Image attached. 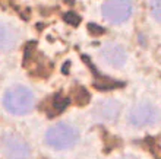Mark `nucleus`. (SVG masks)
Segmentation results:
<instances>
[{
  "label": "nucleus",
  "mask_w": 161,
  "mask_h": 159,
  "mask_svg": "<svg viewBox=\"0 0 161 159\" xmlns=\"http://www.w3.org/2000/svg\"><path fill=\"white\" fill-rule=\"evenodd\" d=\"M157 120V109L149 104H139L129 113V121L135 127H144L154 124Z\"/></svg>",
  "instance_id": "39448f33"
},
{
  "label": "nucleus",
  "mask_w": 161,
  "mask_h": 159,
  "mask_svg": "<svg viewBox=\"0 0 161 159\" xmlns=\"http://www.w3.org/2000/svg\"><path fill=\"white\" fill-rule=\"evenodd\" d=\"M18 41V34L12 26L6 24H0V48L2 50H9L15 47Z\"/></svg>",
  "instance_id": "6e6552de"
},
{
  "label": "nucleus",
  "mask_w": 161,
  "mask_h": 159,
  "mask_svg": "<svg viewBox=\"0 0 161 159\" xmlns=\"http://www.w3.org/2000/svg\"><path fill=\"white\" fill-rule=\"evenodd\" d=\"M2 147L8 159H28L30 158V146L25 140L12 133H6L2 137Z\"/></svg>",
  "instance_id": "20e7f679"
},
{
  "label": "nucleus",
  "mask_w": 161,
  "mask_h": 159,
  "mask_svg": "<svg viewBox=\"0 0 161 159\" xmlns=\"http://www.w3.org/2000/svg\"><path fill=\"white\" fill-rule=\"evenodd\" d=\"M78 139H79V131L66 123H59L50 127L46 133V143L57 151L72 147L78 142Z\"/></svg>",
  "instance_id": "f03ea898"
},
{
  "label": "nucleus",
  "mask_w": 161,
  "mask_h": 159,
  "mask_svg": "<svg viewBox=\"0 0 161 159\" xmlns=\"http://www.w3.org/2000/svg\"><path fill=\"white\" fill-rule=\"evenodd\" d=\"M35 95L26 86H12L3 95V107L8 113L13 115H24L34 108Z\"/></svg>",
  "instance_id": "f257e3e1"
},
{
  "label": "nucleus",
  "mask_w": 161,
  "mask_h": 159,
  "mask_svg": "<svg viewBox=\"0 0 161 159\" xmlns=\"http://www.w3.org/2000/svg\"><path fill=\"white\" fill-rule=\"evenodd\" d=\"M149 8H151V12H153L154 18L157 19V21H160V0H151V4H149Z\"/></svg>",
  "instance_id": "ddd939ff"
},
{
  "label": "nucleus",
  "mask_w": 161,
  "mask_h": 159,
  "mask_svg": "<svg viewBox=\"0 0 161 159\" xmlns=\"http://www.w3.org/2000/svg\"><path fill=\"white\" fill-rule=\"evenodd\" d=\"M95 113L104 120H114L120 113V105L116 101H104L98 104Z\"/></svg>",
  "instance_id": "0eeeda50"
},
{
  "label": "nucleus",
  "mask_w": 161,
  "mask_h": 159,
  "mask_svg": "<svg viewBox=\"0 0 161 159\" xmlns=\"http://www.w3.org/2000/svg\"><path fill=\"white\" fill-rule=\"evenodd\" d=\"M101 13L106 21L111 24H122L130 18L132 2L130 0H107L103 4Z\"/></svg>",
  "instance_id": "7ed1b4c3"
},
{
  "label": "nucleus",
  "mask_w": 161,
  "mask_h": 159,
  "mask_svg": "<svg viewBox=\"0 0 161 159\" xmlns=\"http://www.w3.org/2000/svg\"><path fill=\"white\" fill-rule=\"evenodd\" d=\"M88 31L92 34V35H101V34L106 32V29H104V28L95 25V24H89V25H88Z\"/></svg>",
  "instance_id": "4468645a"
},
{
  "label": "nucleus",
  "mask_w": 161,
  "mask_h": 159,
  "mask_svg": "<svg viewBox=\"0 0 161 159\" xmlns=\"http://www.w3.org/2000/svg\"><path fill=\"white\" fill-rule=\"evenodd\" d=\"M62 70H63V73H66V70H69V61H66V64L63 66V69H62Z\"/></svg>",
  "instance_id": "2eb2a0df"
},
{
  "label": "nucleus",
  "mask_w": 161,
  "mask_h": 159,
  "mask_svg": "<svg viewBox=\"0 0 161 159\" xmlns=\"http://www.w3.org/2000/svg\"><path fill=\"white\" fill-rule=\"evenodd\" d=\"M73 98H75V102L79 107H85L89 102V99H91V95H89V92L84 86L76 85V88L73 89Z\"/></svg>",
  "instance_id": "1a4fd4ad"
},
{
  "label": "nucleus",
  "mask_w": 161,
  "mask_h": 159,
  "mask_svg": "<svg viewBox=\"0 0 161 159\" xmlns=\"http://www.w3.org/2000/svg\"><path fill=\"white\" fill-rule=\"evenodd\" d=\"M123 86H125L123 82H113V80H108L107 77H104L103 82H95L94 83V88L98 89V91H110V89L123 88Z\"/></svg>",
  "instance_id": "9d476101"
},
{
  "label": "nucleus",
  "mask_w": 161,
  "mask_h": 159,
  "mask_svg": "<svg viewBox=\"0 0 161 159\" xmlns=\"http://www.w3.org/2000/svg\"><path fill=\"white\" fill-rule=\"evenodd\" d=\"M63 19H64V22H68L69 25H72V26L79 25V22H80L79 15H76L75 12H68V13H64Z\"/></svg>",
  "instance_id": "f8f14e48"
},
{
  "label": "nucleus",
  "mask_w": 161,
  "mask_h": 159,
  "mask_svg": "<svg viewBox=\"0 0 161 159\" xmlns=\"http://www.w3.org/2000/svg\"><path fill=\"white\" fill-rule=\"evenodd\" d=\"M101 59L111 67H120L126 61V53L117 44H108L101 50Z\"/></svg>",
  "instance_id": "423d86ee"
},
{
  "label": "nucleus",
  "mask_w": 161,
  "mask_h": 159,
  "mask_svg": "<svg viewBox=\"0 0 161 159\" xmlns=\"http://www.w3.org/2000/svg\"><path fill=\"white\" fill-rule=\"evenodd\" d=\"M69 104H70V99H69L68 96L56 95L54 99H53V108H54L57 113H62Z\"/></svg>",
  "instance_id": "9b49d317"
}]
</instances>
